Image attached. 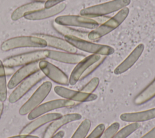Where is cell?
I'll use <instances>...</instances> for the list:
<instances>
[{
    "label": "cell",
    "instance_id": "obj_5",
    "mask_svg": "<svg viewBox=\"0 0 155 138\" xmlns=\"http://www.w3.org/2000/svg\"><path fill=\"white\" fill-rule=\"evenodd\" d=\"M48 50H39L8 57L4 60L5 67H16L39 62L48 58Z\"/></svg>",
    "mask_w": 155,
    "mask_h": 138
},
{
    "label": "cell",
    "instance_id": "obj_6",
    "mask_svg": "<svg viewBox=\"0 0 155 138\" xmlns=\"http://www.w3.org/2000/svg\"><path fill=\"white\" fill-rule=\"evenodd\" d=\"M51 88L52 84L50 81H45L42 83L20 108L19 110V114L22 116L28 114L39 106L48 95Z\"/></svg>",
    "mask_w": 155,
    "mask_h": 138
},
{
    "label": "cell",
    "instance_id": "obj_1",
    "mask_svg": "<svg viewBox=\"0 0 155 138\" xmlns=\"http://www.w3.org/2000/svg\"><path fill=\"white\" fill-rule=\"evenodd\" d=\"M129 12L130 10L127 7L119 10L115 15L110 18L106 22L89 31L88 34V40L97 41L115 30L125 21L128 16Z\"/></svg>",
    "mask_w": 155,
    "mask_h": 138
},
{
    "label": "cell",
    "instance_id": "obj_31",
    "mask_svg": "<svg viewBox=\"0 0 155 138\" xmlns=\"http://www.w3.org/2000/svg\"><path fill=\"white\" fill-rule=\"evenodd\" d=\"M65 0H47L44 3V7L46 8H48L55 6L59 4H61Z\"/></svg>",
    "mask_w": 155,
    "mask_h": 138
},
{
    "label": "cell",
    "instance_id": "obj_38",
    "mask_svg": "<svg viewBox=\"0 0 155 138\" xmlns=\"http://www.w3.org/2000/svg\"><path fill=\"white\" fill-rule=\"evenodd\" d=\"M32 1H34L35 2H40L45 3L47 0H32Z\"/></svg>",
    "mask_w": 155,
    "mask_h": 138
},
{
    "label": "cell",
    "instance_id": "obj_27",
    "mask_svg": "<svg viewBox=\"0 0 155 138\" xmlns=\"http://www.w3.org/2000/svg\"><path fill=\"white\" fill-rule=\"evenodd\" d=\"M119 127L120 125L118 122H113L107 128L105 129L99 138H113L119 130Z\"/></svg>",
    "mask_w": 155,
    "mask_h": 138
},
{
    "label": "cell",
    "instance_id": "obj_7",
    "mask_svg": "<svg viewBox=\"0 0 155 138\" xmlns=\"http://www.w3.org/2000/svg\"><path fill=\"white\" fill-rule=\"evenodd\" d=\"M45 76L41 71H38L30 77L21 82L17 85L15 89L12 92L8 97V101L11 104H14L20 100L26 93L29 91L38 82L41 81Z\"/></svg>",
    "mask_w": 155,
    "mask_h": 138
},
{
    "label": "cell",
    "instance_id": "obj_21",
    "mask_svg": "<svg viewBox=\"0 0 155 138\" xmlns=\"http://www.w3.org/2000/svg\"><path fill=\"white\" fill-rule=\"evenodd\" d=\"M44 8L45 7L44 3L43 2L33 1L30 3H27L15 9L12 13L11 18L13 21H17L22 17H24V15L28 12L39 10Z\"/></svg>",
    "mask_w": 155,
    "mask_h": 138
},
{
    "label": "cell",
    "instance_id": "obj_11",
    "mask_svg": "<svg viewBox=\"0 0 155 138\" xmlns=\"http://www.w3.org/2000/svg\"><path fill=\"white\" fill-rule=\"evenodd\" d=\"M54 91L56 94L62 97L63 99L77 102L79 103L94 101L97 98V96L95 94L87 93L81 91L73 90L62 86L54 87Z\"/></svg>",
    "mask_w": 155,
    "mask_h": 138
},
{
    "label": "cell",
    "instance_id": "obj_17",
    "mask_svg": "<svg viewBox=\"0 0 155 138\" xmlns=\"http://www.w3.org/2000/svg\"><path fill=\"white\" fill-rule=\"evenodd\" d=\"M65 8L66 4L64 2H62L48 8H44L39 10L28 12L24 15V18L27 20L31 21L45 19L53 17L61 13L65 10Z\"/></svg>",
    "mask_w": 155,
    "mask_h": 138
},
{
    "label": "cell",
    "instance_id": "obj_3",
    "mask_svg": "<svg viewBox=\"0 0 155 138\" xmlns=\"http://www.w3.org/2000/svg\"><path fill=\"white\" fill-rule=\"evenodd\" d=\"M64 39L76 49L91 53V54L107 56L113 54L114 52V49L112 47L94 43L90 40L83 39L71 36H65Z\"/></svg>",
    "mask_w": 155,
    "mask_h": 138
},
{
    "label": "cell",
    "instance_id": "obj_32",
    "mask_svg": "<svg viewBox=\"0 0 155 138\" xmlns=\"http://www.w3.org/2000/svg\"><path fill=\"white\" fill-rule=\"evenodd\" d=\"M110 17L108 16H97V17H94L93 18L96 22L99 25L104 23L105 22H106Z\"/></svg>",
    "mask_w": 155,
    "mask_h": 138
},
{
    "label": "cell",
    "instance_id": "obj_26",
    "mask_svg": "<svg viewBox=\"0 0 155 138\" xmlns=\"http://www.w3.org/2000/svg\"><path fill=\"white\" fill-rule=\"evenodd\" d=\"M91 127V121L84 119L79 125L71 138H85Z\"/></svg>",
    "mask_w": 155,
    "mask_h": 138
},
{
    "label": "cell",
    "instance_id": "obj_35",
    "mask_svg": "<svg viewBox=\"0 0 155 138\" xmlns=\"http://www.w3.org/2000/svg\"><path fill=\"white\" fill-rule=\"evenodd\" d=\"M65 135V133L64 131H60L56 133L54 136H53L51 138H63Z\"/></svg>",
    "mask_w": 155,
    "mask_h": 138
},
{
    "label": "cell",
    "instance_id": "obj_33",
    "mask_svg": "<svg viewBox=\"0 0 155 138\" xmlns=\"http://www.w3.org/2000/svg\"><path fill=\"white\" fill-rule=\"evenodd\" d=\"M140 138H155V126Z\"/></svg>",
    "mask_w": 155,
    "mask_h": 138
},
{
    "label": "cell",
    "instance_id": "obj_22",
    "mask_svg": "<svg viewBox=\"0 0 155 138\" xmlns=\"http://www.w3.org/2000/svg\"><path fill=\"white\" fill-rule=\"evenodd\" d=\"M53 27H54L56 31H57L59 33L63 35L64 36H74L78 38L88 40V31L79 30L78 29L71 28L68 26L60 25L56 23L55 22H53Z\"/></svg>",
    "mask_w": 155,
    "mask_h": 138
},
{
    "label": "cell",
    "instance_id": "obj_19",
    "mask_svg": "<svg viewBox=\"0 0 155 138\" xmlns=\"http://www.w3.org/2000/svg\"><path fill=\"white\" fill-rule=\"evenodd\" d=\"M85 56L76 53L61 51L48 50V58L56 61L68 64H76L81 61Z\"/></svg>",
    "mask_w": 155,
    "mask_h": 138
},
{
    "label": "cell",
    "instance_id": "obj_9",
    "mask_svg": "<svg viewBox=\"0 0 155 138\" xmlns=\"http://www.w3.org/2000/svg\"><path fill=\"white\" fill-rule=\"evenodd\" d=\"M78 104H79V102L65 99H58L52 100L41 104L36 108H35L34 110L28 114L27 118L29 120H33L34 119L42 114H47L51 111L62 108L73 107Z\"/></svg>",
    "mask_w": 155,
    "mask_h": 138
},
{
    "label": "cell",
    "instance_id": "obj_20",
    "mask_svg": "<svg viewBox=\"0 0 155 138\" xmlns=\"http://www.w3.org/2000/svg\"><path fill=\"white\" fill-rule=\"evenodd\" d=\"M154 118L155 108L137 112L124 113L120 116V119L121 120L131 123H139L140 122H145L152 120Z\"/></svg>",
    "mask_w": 155,
    "mask_h": 138
},
{
    "label": "cell",
    "instance_id": "obj_18",
    "mask_svg": "<svg viewBox=\"0 0 155 138\" xmlns=\"http://www.w3.org/2000/svg\"><path fill=\"white\" fill-rule=\"evenodd\" d=\"M33 35L44 39L47 42L48 47L70 53H76L77 51V49L65 39L43 33H37Z\"/></svg>",
    "mask_w": 155,
    "mask_h": 138
},
{
    "label": "cell",
    "instance_id": "obj_28",
    "mask_svg": "<svg viewBox=\"0 0 155 138\" xmlns=\"http://www.w3.org/2000/svg\"><path fill=\"white\" fill-rule=\"evenodd\" d=\"M99 82V79L97 77H94L92 78L85 85H84L80 91L87 93H93L94 91L97 88Z\"/></svg>",
    "mask_w": 155,
    "mask_h": 138
},
{
    "label": "cell",
    "instance_id": "obj_12",
    "mask_svg": "<svg viewBox=\"0 0 155 138\" xmlns=\"http://www.w3.org/2000/svg\"><path fill=\"white\" fill-rule=\"evenodd\" d=\"M81 118V114L76 113L62 115L60 117L51 122V123L45 129L42 138H51L62 126L68 123L79 120Z\"/></svg>",
    "mask_w": 155,
    "mask_h": 138
},
{
    "label": "cell",
    "instance_id": "obj_16",
    "mask_svg": "<svg viewBox=\"0 0 155 138\" xmlns=\"http://www.w3.org/2000/svg\"><path fill=\"white\" fill-rule=\"evenodd\" d=\"M144 48L145 47L143 44H138L129 55L116 67L114 70V73L116 75H119L131 68L142 55Z\"/></svg>",
    "mask_w": 155,
    "mask_h": 138
},
{
    "label": "cell",
    "instance_id": "obj_15",
    "mask_svg": "<svg viewBox=\"0 0 155 138\" xmlns=\"http://www.w3.org/2000/svg\"><path fill=\"white\" fill-rule=\"evenodd\" d=\"M62 116L59 113H51L42 114L26 125L20 131L19 134H30L41 126L53 121Z\"/></svg>",
    "mask_w": 155,
    "mask_h": 138
},
{
    "label": "cell",
    "instance_id": "obj_29",
    "mask_svg": "<svg viewBox=\"0 0 155 138\" xmlns=\"http://www.w3.org/2000/svg\"><path fill=\"white\" fill-rule=\"evenodd\" d=\"M106 56H101V58L99 59V60H98L97 61L95 62L94 63H93V64H91L88 68L84 72V73L82 74V76H81L80 80L84 79V78H85L86 77H87L88 75H90L91 73H93L96 69H97L102 64V62L104 61V60L105 59Z\"/></svg>",
    "mask_w": 155,
    "mask_h": 138
},
{
    "label": "cell",
    "instance_id": "obj_4",
    "mask_svg": "<svg viewBox=\"0 0 155 138\" xmlns=\"http://www.w3.org/2000/svg\"><path fill=\"white\" fill-rule=\"evenodd\" d=\"M47 46V42L44 39L32 35L10 38L2 42L1 45V49L4 51H7L19 48H44Z\"/></svg>",
    "mask_w": 155,
    "mask_h": 138
},
{
    "label": "cell",
    "instance_id": "obj_30",
    "mask_svg": "<svg viewBox=\"0 0 155 138\" xmlns=\"http://www.w3.org/2000/svg\"><path fill=\"white\" fill-rule=\"evenodd\" d=\"M105 129L104 123H100L91 131V133L85 138H99Z\"/></svg>",
    "mask_w": 155,
    "mask_h": 138
},
{
    "label": "cell",
    "instance_id": "obj_10",
    "mask_svg": "<svg viewBox=\"0 0 155 138\" xmlns=\"http://www.w3.org/2000/svg\"><path fill=\"white\" fill-rule=\"evenodd\" d=\"M39 67L44 74L56 84L64 85L69 84V78L61 69L45 61L41 60L39 62Z\"/></svg>",
    "mask_w": 155,
    "mask_h": 138
},
{
    "label": "cell",
    "instance_id": "obj_8",
    "mask_svg": "<svg viewBox=\"0 0 155 138\" xmlns=\"http://www.w3.org/2000/svg\"><path fill=\"white\" fill-rule=\"evenodd\" d=\"M54 22L62 25L77 27L91 30H93L99 26V24L93 18L82 16L81 15L59 16L55 18Z\"/></svg>",
    "mask_w": 155,
    "mask_h": 138
},
{
    "label": "cell",
    "instance_id": "obj_14",
    "mask_svg": "<svg viewBox=\"0 0 155 138\" xmlns=\"http://www.w3.org/2000/svg\"><path fill=\"white\" fill-rule=\"evenodd\" d=\"M101 56L98 54H90L85 56L81 61H80L72 70L70 76L69 77V84L71 85H75L79 80L84 72L88 68V67L99 60Z\"/></svg>",
    "mask_w": 155,
    "mask_h": 138
},
{
    "label": "cell",
    "instance_id": "obj_13",
    "mask_svg": "<svg viewBox=\"0 0 155 138\" xmlns=\"http://www.w3.org/2000/svg\"><path fill=\"white\" fill-rule=\"evenodd\" d=\"M39 62L24 65L15 72L7 84L8 88H14L24 80L39 71Z\"/></svg>",
    "mask_w": 155,
    "mask_h": 138
},
{
    "label": "cell",
    "instance_id": "obj_23",
    "mask_svg": "<svg viewBox=\"0 0 155 138\" xmlns=\"http://www.w3.org/2000/svg\"><path fill=\"white\" fill-rule=\"evenodd\" d=\"M155 97V79L140 93H139L134 99V104L140 105L145 104Z\"/></svg>",
    "mask_w": 155,
    "mask_h": 138
},
{
    "label": "cell",
    "instance_id": "obj_37",
    "mask_svg": "<svg viewBox=\"0 0 155 138\" xmlns=\"http://www.w3.org/2000/svg\"><path fill=\"white\" fill-rule=\"evenodd\" d=\"M3 110H4V104H3V102L0 100V119L2 114Z\"/></svg>",
    "mask_w": 155,
    "mask_h": 138
},
{
    "label": "cell",
    "instance_id": "obj_25",
    "mask_svg": "<svg viewBox=\"0 0 155 138\" xmlns=\"http://www.w3.org/2000/svg\"><path fill=\"white\" fill-rule=\"evenodd\" d=\"M140 127L139 123H131L118 130L113 138H127Z\"/></svg>",
    "mask_w": 155,
    "mask_h": 138
},
{
    "label": "cell",
    "instance_id": "obj_34",
    "mask_svg": "<svg viewBox=\"0 0 155 138\" xmlns=\"http://www.w3.org/2000/svg\"><path fill=\"white\" fill-rule=\"evenodd\" d=\"M7 138H39V137L30 134H19L18 136H14Z\"/></svg>",
    "mask_w": 155,
    "mask_h": 138
},
{
    "label": "cell",
    "instance_id": "obj_2",
    "mask_svg": "<svg viewBox=\"0 0 155 138\" xmlns=\"http://www.w3.org/2000/svg\"><path fill=\"white\" fill-rule=\"evenodd\" d=\"M130 2L131 0H111L83 8L80 15L90 18L106 16L126 7Z\"/></svg>",
    "mask_w": 155,
    "mask_h": 138
},
{
    "label": "cell",
    "instance_id": "obj_36",
    "mask_svg": "<svg viewBox=\"0 0 155 138\" xmlns=\"http://www.w3.org/2000/svg\"><path fill=\"white\" fill-rule=\"evenodd\" d=\"M5 67V74L6 76H8V75H11L14 73V70L13 69V68H10V67Z\"/></svg>",
    "mask_w": 155,
    "mask_h": 138
},
{
    "label": "cell",
    "instance_id": "obj_24",
    "mask_svg": "<svg viewBox=\"0 0 155 138\" xmlns=\"http://www.w3.org/2000/svg\"><path fill=\"white\" fill-rule=\"evenodd\" d=\"M7 96V84L6 81V74L3 62L0 60V100L4 102L6 100Z\"/></svg>",
    "mask_w": 155,
    "mask_h": 138
}]
</instances>
